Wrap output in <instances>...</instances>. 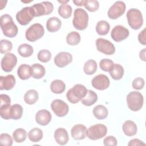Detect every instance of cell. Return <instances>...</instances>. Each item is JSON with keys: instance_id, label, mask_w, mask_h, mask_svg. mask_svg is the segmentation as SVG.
I'll return each mask as SVG.
<instances>
[{"instance_id": "cell-1", "label": "cell", "mask_w": 146, "mask_h": 146, "mask_svg": "<svg viewBox=\"0 0 146 146\" xmlns=\"http://www.w3.org/2000/svg\"><path fill=\"white\" fill-rule=\"evenodd\" d=\"M1 28L5 36L9 38L15 37L18 33V27L14 23L12 17L9 14H4L1 17Z\"/></svg>"}, {"instance_id": "cell-2", "label": "cell", "mask_w": 146, "mask_h": 146, "mask_svg": "<svg viewBox=\"0 0 146 146\" xmlns=\"http://www.w3.org/2000/svg\"><path fill=\"white\" fill-rule=\"evenodd\" d=\"M88 90L84 86L76 84L67 91L66 97L70 103L75 104L84 98Z\"/></svg>"}, {"instance_id": "cell-3", "label": "cell", "mask_w": 146, "mask_h": 146, "mask_svg": "<svg viewBox=\"0 0 146 146\" xmlns=\"http://www.w3.org/2000/svg\"><path fill=\"white\" fill-rule=\"evenodd\" d=\"M88 15L85 10L77 8L74 12L72 24L74 27L78 30H83L88 26Z\"/></svg>"}, {"instance_id": "cell-4", "label": "cell", "mask_w": 146, "mask_h": 146, "mask_svg": "<svg viewBox=\"0 0 146 146\" xmlns=\"http://www.w3.org/2000/svg\"><path fill=\"white\" fill-rule=\"evenodd\" d=\"M128 107L133 111H138L143 105V96L139 91L129 92L126 98Z\"/></svg>"}, {"instance_id": "cell-5", "label": "cell", "mask_w": 146, "mask_h": 146, "mask_svg": "<svg viewBox=\"0 0 146 146\" xmlns=\"http://www.w3.org/2000/svg\"><path fill=\"white\" fill-rule=\"evenodd\" d=\"M129 26L134 30L139 29L143 25V18L141 11L137 9H129L126 15Z\"/></svg>"}, {"instance_id": "cell-6", "label": "cell", "mask_w": 146, "mask_h": 146, "mask_svg": "<svg viewBox=\"0 0 146 146\" xmlns=\"http://www.w3.org/2000/svg\"><path fill=\"white\" fill-rule=\"evenodd\" d=\"M44 34L43 26L40 23H34L31 25L26 31V39L30 42H34L41 38Z\"/></svg>"}, {"instance_id": "cell-7", "label": "cell", "mask_w": 146, "mask_h": 146, "mask_svg": "<svg viewBox=\"0 0 146 146\" xmlns=\"http://www.w3.org/2000/svg\"><path fill=\"white\" fill-rule=\"evenodd\" d=\"M107 133V127L103 124H96L90 127L86 131L87 137L92 140H96L104 137Z\"/></svg>"}, {"instance_id": "cell-8", "label": "cell", "mask_w": 146, "mask_h": 146, "mask_svg": "<svg viewBox=\"0 0 146 146\" xmlns=\"http://www.w3.org/2000/svg\"><path fill=\"white\" fill-rule=\"evenodd\" d=\"M35 17L34 11L31 7H25L19 11L16 14L18 22L23 26L28 25Z\"/></svg>"}, {"instance_id": "cell-9", "label": "cell", "mask_w": 146, "mask_h": 146, "mask_svg": "<svg viewBox=\"0 0 146 146\" xmlns=\"http://www.w3.org/2000/svg\"><path fill=\"white\" fill-rule=\"evenodd\" d=\"M31 7L34 11L35 17L48 15L52 12L54 9L52 3L48 1L34 4L31 6Z\"/></svg>"}, {"instance_id": "cell-10", "label": "cell", "mask_w": 146, "mask_h": 146, "mask_svg": "<svg viewBox=\"0 0 146 146\" xmlns=\"http://www.w3.org/2000/svg\"><path fill=\"white\" fill-rule=\"evenodd\" d=\"M125 8L126 6L124 2L116 1L108 10V17L111 19H116L124 13Z\"/></svg>"}, {"instance_id": "cell-11", "label": "cell", "mask_w": 146, "mask_h": 146, "mask_svg": "<svg viewBox=\"0 0 146 146\" xmlns=\"http://www.w3.org/2000/svg\"><path fill=\"white\" fill-rule=\"evenodd\" d=\"M97 50L106 55H112L115 52V47L112 42L104 39L98 38L96 40Z\"/></svg>"}, {"instance_id": "cell-12", "label": "cell", "mask_w": 146, "mask_h": 146, "mask_svg": "<svg viewBox=\"0 0 146 146\" xmlns=\"http://www.w3.org/2000/svg\"><path fill=\"white\" fill-rule=\"evenodd\" d=\"M17 63V58L13 53H6L1 60V68L6 72H11Z\"/></svg>"}, {"instance_id": "cell-13", "label": "cell", "mask_w": 146, "mask_h": 146, "mask_svg": "<svg viewBox=\"0 0 146 146\" xmlns=\"http://www.w3.org/2000/svg\"><path fill=\"white\" fill-rule=\"evenodd\" d=\"M51 108L54 113L59 117L65 116L68 112V104L60 99H55L51 104Z\"/></svg>"}, {"instance_id": "cell-14", "label": "cell", "mask_w": 146, "mask_h": 146, "mask_svg": "<svg viewBox=\"0 0 146 146\" xmlns=\"http://www.w3.org/2000/svg\"><path fill=\"white\" fill-rule=\"evenodd\" d=\"M129 34V30L126 27L121 25H117L112 30L111 36L114 41L119 42L127 38Z\"/></svg>"}, {"instance_id": "cell-15", "label": "cell", "mask_w": 146, "mask_h": 146, "mask_svg": "<svg viewBox=\"0 0 146 146\" xmlns=\"http://www.w3.org/2000/svg\"><path fill=\"white\" fill-rule=\"evenodd\" d=\"M94 88L98 90H104L110 86V82L107 76L104 74H99L93 78L91 81Z\"/></svg>"}, {"instance_id": "cell-16", "label": "cell", "mask_w": 146, "mask_h": 146, "mask_svg": "<svg viewBox=\"0 0 146 146\" xmlns=\"http://www.w3.org/2000/svg\"><path fill=\"white\" fill-rule=\"evenodd\" d=\"M72 60V55L68 52H60L54 58V63L58 67H64Z\"/></svg>"}, {"instance_id": "cell-17", "label": "cell", "mask_w": 146, "mask_h": 146, "mask_svg": "<svg viewBox=\"0 0 146 146\" xmlns=\"http://www.w3.org/2000/svg\"><path fill=\"white\" fill-rule=\"evenodd\" d=\"M51 114L46 110H41L38 111L35 115L36 122L41 125L44 126L49 124L51 120Z\"/></svg>"}, {"instance_id": "cell-18", "label": "cell", "mask_w": 146, "mask_h": 146, "mask_svg": "<svg viewBox=\"0 0 146 146\" xmlns=\"http://www.w3.org/2000/svg\"><path fill=\"white\" fill-rule=\"evenodd\" d=\"M86 127L84 125L78 124L73 126L71 129L72 138L76 140L84 139L86 136Z\"/></svg>"}, {"instance_id": "cell-19", "label": "cell", "mask_w": 146, "mask_h": 146, "mask_svg": "<svg viewBox=\"0 0 146 146\" xmlns=\"http://www.w3.org/2000/svg\"><path fill=\"white\" fill-rule=\"evenodd\" d=\"M15 78L13 75H8L5 76H0V90H10L15 84Z\"/></svg>"}, {"instance_id": "cell-20", "label": "cell", "mask_w": 146, "mask_h": 146, "mask_svg": "<svg viewBox=\"0 0 146 146\" xmlns=\"http://www.w3.org/2000/svg\"><path fill=\"white\" fill-rule=\"evenodd\" d=\"M54 136L56 143L61 145H66L69 140L67 131L63 128L56 129L54 132Z\"/></svg>"}, {"instance_id": "cell-21", "label": "cell", "mask_w": 146, "mask_h": 146, "mask_svg": "<svg viewBox=\"0 0 146 146\" xmlns=\"http://www.w3.org/2000/svg\"><path fill=\"white\" fill-rule=\"evenodd\" d=\"M122 129L124 133L127 136H132L136 134L137 127L136 123L130 120H126L123 124Z\"/></svg>"}, {"instance_id": "cell-22", "label": "cell", "mask_w": 146, "mask_h": 146, "mask_svg": "<svg viewBox=\"0 0 146 146\" xmlns=\"http://www.w3.org/2000/svg\"><path fill=\"white\" fill-rule=\"evenodd\" d=\"M62 26L61 21L57 17H52L48 19L46 22L47 30L50 33L58 31Z\"/></svg>"}, {"instance_id": "cell-23", "label": "cell", "mask_w": 146, "mask_h": 146, "mask_svg": "<svg viewBox=\"0 0 146 146\" xmlns=\"http://www.w3.org/2000/svg\"><path fill=\"white\" fill-rule=\"evenodd\" d=\"M45 73L46 70L44 67L39 63H35L31 66V76L34 79H39L43 78Z\"/></svg>"}, {"instance_id": "cell-24", "label": "cell", "mask_w": 146, "mask_h": 146, "mask_svg": "<svg viewBox=\"0 0 146 146\" xmlns=\"http://www.w3.org/2000/svg\"><path fill=\"white\" fill-rule=\"evenodd\" d=\"M17 74L18 77L22 80H26L30 78L31 66L28 64H21L17 70Z\"/></svg>"}, {"instance_id": "cell-25", "label": "cell", "mask_w": 146, "mask_h": 146, "mask_svg": "<svg viewBox=\"0 0 146 146\" xmlns=\"http://www.w3.org/2000/svg\"><path fill=\"white\" fill-rule=\"evenodd\" d=\"M98 100L97 94L92 90H88L87 94L84 98L80 101L82 103L86 106H91L96 102Z\"/></svg>"}, {"instance_id": "cell-26", "label": "cell", "mask_w": 146, "mask_h": 146, "mask_svg": "<svg viewBox=\"0 0 146 146\" xmlns=\"http://www.w3.org/2000/svg\"><path fill=\"white\" fill-rule=\"evenodd\" d=\"M94 116L99 120L106 119L108 116V110L103 105H98L93 108L92 111Z\"/></svg>"}, {"instance_id": "cell-27", "label": "cell", "mask_w": 146, "mask_h": 146, "mask_svg": "<svg viewBox=\"0 0 146 146\" xmlns=\"http://www.w3.org/2000/svg\"><path fill=\"white\" fill-rule=\"evenodd\" d=\"M111 78L116 80L121 79L124 75V68L122 66L119 64L115 63L112 70L109 72Z\"/></svg>"}, {"instance_id": "cell-28", "label": "cell", "mask_w": 146, "mask_h": 146, "mask_svg": "<svg viewBox=\"0 0 146 146\" xmlns=\"http://www.w3.org/2000/svg\"><path fill=\"white\" fill-rule=\"evenodd\" d=\"M50 89L53 93L60 94L64 91L66 89V85L62 80L55 79L51 82Z\"/></svg>"}, {"instance_id": "cell-29", "label": "cell", "mask_w": 146, "mask_h": 146, "mask_svg": "<svg viewBox=\"0 0 146 146\" xmlns=\"http://www.w3.org/2000/svg\"><path fill=\"white\" fill-rule=\"evenodd\" d=\"M39 98L38 92L35 90H29L24 95V101L27 104H33L35 103Z\"/></svg>"}, {"instance_id": "cell-30", "label": "cell", "mask_w": 146, "mask_h": 146, "mask_svg": "<svg viewBox=\"0 0 146 146\" xmlns=\"http://www.w3.org/2000/svg\"><path fill=\"white\" fill-rule=\"evenodd\" d=\"M23 114V108L18 104H15L10 107V116L11 119H20Z\"/></svg>"}, {"instance_id": "cell-31", "label": "cell", "mask_w": 146, "mask_h": 146, "mask_svg": "<svg viewBox=\"0 0 146 146\" xmlns=\"http://www.w3.org/2000/svg\"><path fill=\"white\" fill-rule=\"evenodd\" d=\"M110 30V24L106 21L102 20L97 23L96 31L99 35H107Z\"/></svg>"}, {"instance_id": "cell-32", "label": "cell", "mask_w": 146, "mask_h": 146, "mask_svg": "<svg viewBox=\"0 0 146 146\" xmlns=\"http://www.w3.org/2000/svg\"><path fill=\"white\" fill-rule=\"evenodd\" d=\"M34 52L33 47L27 43H23L21 44L18 48V52L19 54L24 58L30 56Z\"/></svg>"}, {"instance_id": "cell-33", "label": "cell", "mask_w": 146, "mask_h": 146, "mask_svg": "<svg viewBox=\"0 0 146 146\" xmlns=\"http://www.w3.org/2000/svg\"><path fill=\"white\" fill-rule=\"evenodd\" d=\"M97 64L95 60L93 59H89L86 61L84 64L83 70L87 75H92L97 70Z\"/></svg>"}, {"instance_id": "cell-34", "label": "cell", "mask_w": 146, "mask_h": 146, "mask_svg": "<svg viewBox=\"0 0 146 146\" xmlns=\"http://www.w3.org/2000/svg\"><path fill=\"white\" fill-rule=\"evenodd\" d=\"M28 137L32 142H38L43 137V131L38 128H34L29 132Z\"/></svg>"}, {"instance_id": "cell-35", "label": "cell", "mask_w": 146, "mask_h": 146, "mask_svg": "<svg viewBox=\"0 0 146 146\" xmlns=\"http://www.w3.org/2000/svg\"><path fill=\"white\" fill-rule=\"evenodd\" d=\"M80 41V35L76 31H71L67 35V43L71 46L77 45Z\"/></svg>"}, {"instance_id": "cell-36", "label": "cell", "mask_w": 146, "mask_h": 146, "mask_svg": "<svg viewBox=\"0 0 146 146\" xmlns=\"http://www.w3.org/2000/svg\"><path fill=\"white\" fill-rule=\"evenodd\" d=\"M13 137L17 143L23 142L27 137V132L23 128H17L13 133Z\"/></svg>"}, {"instance_id": "cell-37", "label": "cell", "mask_w": 146, "mask_h": 146, "mask_svg": "<svg viewBox=\"0 0 146 146\" xmlns=\"http://www.w3.org/2000/svg\"><path fill=\"white\" fill-rule=\"evenodd\" d=\"M72 11V10L71 6L67 4H62L59 7L58 10L59 14L64 19H67L70 18L71 16Z\"/></svg>"}, {"instance_id": "cell-38", "label": "cell", "mask_w": 146, "mask_h": 146, "mask_svg": "<svg viewBox=\"0 0 146 146\" xmlns=\"http://www.w3.org/2000/svg\"><path fill=\"white\" fill-rule=\"evenodd\" d=\"M37 57L39 61L43 63H47L49 62L51 58V53L48 50H41L38 53Z\"/></svg>"}, {"instance_id": "cell-39", "label": "cell", "mask_w": 146, "mask_h": 146, "mask_svg": "<svg viewBox=\"0 0 146 146\" xmlns=\"http://www.w3.org/2000/svg\"><path fill=\"white\" fill-rule=\"evenodd\" d=\"M85 8L90 12H94L98 10L99 7V3L96 0H86L84 3Z\"/></svg>"}, {"instance_id": "cell-40", "label": "cell", "mask_w": 146, "mask_h": 146, "mask_svg": "<svg viewBox=\"0 0 146 146\" xmlns=\"http://www.w3.org/2000/svg\"><path fill=\"white\" fill-rule=\"evenodd\" d=\"M113 64L114 63L113 61L108 59H103L99 62V66L100 68L103 71L106 72H110L112 70Z\"/></svg>"}, {"instance_id": "cell-41", "label": "cell", "mask_w": 146, "mask_h": 146, "mask_svg": "<svg viewBox=\"0 0 146 146\" xmlns=\"http://www.w3.org/2000/svg\"><path fill=\"white\" fill-rule=\"evenodd\" d=\"M0 115L1 117L5 120L11 119L10 116V104H0Z\"/></svg>"}, {"instance_id": "cell-42", "label": "cell", "mask_w": 146, "mask_h": 146, "mask_svg": "<svg viewBox=\"0 0 146 146\" xmlns=\"http://www.w3.org/2000/svg\"><path fill=\"white\" fill-rule=\"evenodd\" d=\"M13 48L12 43L6 39H2L0 42V52L1 54H5L10 51Z\"/></svg>"}, {"instance_id": "cell-43", "label": "cell", "mask_w": 146, "mask_h": 146, "mask_svg": "<svg viewBox=\"0 0 146 146\" xmlns=\"http://www.w3.org/2000/svg\"><path fill=\"white\" fill-rule=\"evenodd\" d=\"M0 143L2 145L11 146L13 144V139L8 133H1L0 136Z\"/></svg>"}, {"instance_id": "cell-44", "label": "cell", "mask_w": 146, "mask_h": 146, "mask_svg": "<svg viewBox=\"0 0 146 146\" xmlns=\"http://www.w3.org/2000/svg\"><path fill=\"white\" fill-rule=\"evenodd\" d=\"M132 86L135 90H141L144 86V80L140 77L136 78L132 81Z\"/></svg>"}, {"instance_id": "cell-45", "label": "cell", "mask_w": 146, "mask_h": 146, "mask_svg": "<svg viewBox=\"0 0 146 146\" xmlns=\"http://www.w3.org/2000/svg\"><path fill=\"white\" fill-rule=\"evenodd\" d=\"M103 144L106 146H116L117 142L116 139L113 136H108L106 137L103 140Z\"/></svg>"}, {"instance_id": "cell-46", "label": "cell", "mask_w": 146, "mask_h": 146, "mask_svg": "<svg viewBox=\"0 0 146 146\" xmlns=\"http://www.w3.org/2000/svg\"><path fill=\"white\" fill-rule=\"evenodd\" d=\"M138 40L139 42L143 44H146V39H145V29H143L138 35Z\"/></svg>"}, {"instance_id": "cell-47", "label": "cell", "mask_w": 146, "mask_h": 146, "mask_svg": "<svg viewBox=\"0 0 146 146\" xmlns=\"http://www.w3.org/2000/svg\"><path fill=\"white\" fill-rule=\"evenodd\" d=\"M1 104H6L11 103L10 98L6 94H1Z\"/></svg>"}, {"instance_id": "cell-48", "label": "cell", "mask_w": 146, "mask_h": 146, "mask_svg": "<svg viewBox=\"0 0 146 146\" xmlns=\"http://www.w3.org/2000/svg\"><path fill=\"white\" fill-rule=\"evenodd\" d=\"M128 145H145V144L138 139H133L131 140L128 143Z\"/></svg>"}, {"instance_id": "cell-49", "label": "cell", "mask_w": 146, "mask_h": 146, "mask_svg": "<svg viewBox=\"0 0 146 146\" xmlns=\"http://www.w3.org/2000/svg\"><path fill=\"white\" fill-rule=\"evenodd\" d=\"M145 50L146 48H143V50H141L139 53V57L141 59V60H143L144 62L146 61L145 59Z\"/></svg>"}, {"instance_id": "cell-50", "label": "cell", "mask_w": 146, "mask_h": 146, "mask_svg": "<svg viewBox=\"0 0 146 146\" xmlns=\"http://www.w3.org/2000/svg\"><path fill=\"white\" fill-rule=\"evenodd\" d=\"M85 1H73V3L76 5V6H82L84 5V3Z\"/></svg>"}, {"instance_id": "cell-51", "label": "cell", "mask_w": 146, "mask_h": 146, "mask_svg": "<svg viewBox=\"0 0 146 146\" xmlns=\"http://www.w3.org/2000/svg\"><path fill=\"white\" fill-rule=\"evenodd\" d=\"M58 2H59V3H62V5H63V4H66V3L68 2H69V1H58Z\"/></svg>"}]
</instances>
